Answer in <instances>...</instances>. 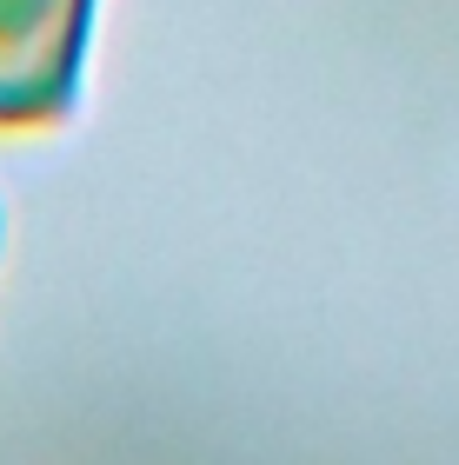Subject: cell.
Here are the masks:
<instances>
[{"mask_svg": "<svg viewBox=\"0 0 459 465\" xmlns=\"http://www.w3.org/2000/svg\"><path fill=\"white\" fill-rule=\"evenodd\" d=\"M100 0H0V126L67 120Z\"/></svg>", "mask_w": 459, "mask_h": 465, "instance_id": "1", "label": "cell"}]
</instances>
